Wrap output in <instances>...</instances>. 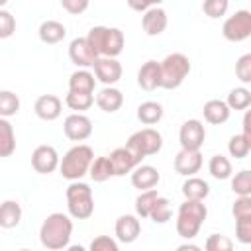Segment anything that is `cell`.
<instances>
[{
  "mask_svg": "<svg viewBox=\"0 0 251 251\" xmlns=\"http://www.w3.org/2000/svg\"><path fill=\"white\" fill-rule=\"evenodd\" d=\"M73 216L63 214V212H53L49 214L41 227H39V241L45 249L51 251H59V249H67L71 243V235H73Z\"/></svg>",
  "mask_w": 251,
  "mask_h": 251,
  "instance_id": "obj_1",
  "label": "cell"
},
{
  "mask_svg": "<svg viewBox=\"0 0 251 251\" xmlns=\"http://www.w3.org/2000/svg\"><path fill=\"white\" fill-rule=\"evenodd\" d=\"M208 216V208L204 200H190L184 198V202L178 206L176 214V233L182 239H194Z\"/></svg>",
  "mask_w": 251,
  "mask_h": 251,
  "instance_id": "obj_2",
  "label": "cell"
},
{
  "mask_svg": "<svg viewBox=\"0 0 251 251\" xmlns=\"http://www.w3.org/2000/svg\"><path fill=\"white\" fill-rule=\"evenodd\" d=\"M86 39L98 57H118L126 45L124 31L118 27H106V25L90 27Z\"/></svg>",
  "mask_w": 251,
  "mask_h": 251,
  "instance_id": "obj_3",
  "label": "cell"
},
{
  "mask_svg": "<svg viewBox=\"0 0 251 251\" xmlns=\"http://www.w3.org/2000/svg\"><path fill=\"white\" fill-rule=\"evenodd\" d=\"M92 161H94L92 147L90 145H84V143H78V145L71 147L63 155L61 165H59V173L67 180H80L90 171Z\"/></svg>",
  "mask_w": 251,
  "mask_h": 251,
  "instance_id": "obj_4",
  "label": "cell"
},
{
  "mask_svg": "<svg viewBox=\"0 0 251 251\" xmlns=\"http://www.w3.org/2000/svg\"><path fill=\"white\" fill-rule=\"evenodd\" d=\"M67 210L75 220H88L94 214V196L86 182L71 180L67 188Z\"/></svg>",
  "mask_w": 251,
  "mask_h": 251,
  "instance_id": "obj_5",
  "label": "cell"
},
{
  "mask_svg": "<svg viewBox=\"0 0 251 251\" xmlns=\"http://www.w3.org/2000/svg\"><path fill=\"white\" fill-rule=\"evenodd\" d=\"M190 75V61L184 53H171L161 61V88L175 90Z\"/></svg>",
  "mask_w": 251,
  "mask_h": 251,
  "instance_id": "obj_6",
  "label": "cell"
},
{
  "mask_svg": "<svg viewBox=\"0 0 251 251\" xmlns=\"http://www.w3.org/2000/svg\"><path fill=\"white\" fill-rule=\"evenodd\" d=\"M126 147L139 159V163L149 157V155H157L163 147V135L153 129V127H143L135 133L129 135V139L126 141Z\"/></svg>",
  "mask_w": 251,
  "mask_h": 251,
  "instance_id": "obj_7",
  "label": "cell"
},
{
  "mask_svg": "<svg viewBox=\"0 0 251 251\" xmlns=\"http://www.w3.org/2000/svg\"><path fill=\"white\" fill-rule=\"evenodd\" d=\"M222 35L233 43H239L251 37V12L237 10L235 14H231L222 25Z\"/></svg>",
  "mask_w": 251,
  "mask_h": 251,
  "instance_id": "obj_8",
  "label": "cell"
},
{
  "mask_svg": "<svg viewBox=\"0 0 251 251\" xmlns=\"http://www.w3.org/2000/svg\"><path fill=\"white\" fill-rule=\"evenodd\" d=\"M61 165L59 153L53 145H37L31 153V167L35 173L39 175H49L53 171H57Z\"/></svg>",
  "mask_w": 251,
  "mask_h": 251,
  "instance_id": "obj_9",
  "label": "cell"
},
{
  "mask_svg": "<svg viewBox=\"0 0 251 251\" xmlns=\"http://www.w3.org/2000/svg\"><path fill=\"white\" fill-rule=\"evenodd\" d=\"M63 131L71 141H84L92 135V122L88 116L75 112L65 118L63 122Z\"/></svg>",
  "mask_w": 251,
  "mask_h": 251,
  "instance_id": "obj_10",
  "label": "cell"
},
{
  "mask_svg": "<svg viewBox=\"0 0 251 251\" xmlns=\"http://www.w3.org/2000/svg\"><path fill=\"white\" fill-rule=\"evenodd\" d=\"M206 139V129L200 120H186L180 126L178 141L182 149H200Z\"/></svg>",
  "mask_w": 251,
  "mask_h": 251,
  "instance_id": "obj_11",
  "label": "cell"
},
{
  "mask_svg": "<svg viewBox=\"0 0 251 251\" xmlns=\"http://www.w3.org/2000/svg\"><path fill=\"white\" fill-rule=\"evenodd\" d=\"M69 59L78 67V69H88L94 67L98 55L92 51L90 43L86 37H75L69 45Z\"/></svg>",
  "mask_w": 251,
  "mask_h": 251,
  "instance_id": "obj_12",
  "label": "cell"
},
{
  "mask_svg": "<svg viewBox=\"0 0 251 251\" xmlns=\"http://www.w3.org/2000/svg\"><path fill=\"white\" fill-rule=\"evenodd\" d=\"M92 69L96 78L106 86H114L122 78V63L116 57H98Z\"/></svg>",
  "mask_w": 251,
  "mask_h": 251,
  "instance_id": "obj_13",
  "label": "cell"
},
{
  "mask_svg": "<svg viewBox=\"0 0 251 251\" xmlns=\"http://www.w3.org/2000/svg\"><path fill=\"white\" fill-rule=\"evenodd\" d=\"M202 153L200 149H182L175 157V171L182 176H192L202 169Z\"/></svg>",
  "mask_w": 251,
  "mask_h": 251,
  "instance_id": "obj_14",
  "label": "cell"
},
{
  "mask_svg": "<svg viewBox=\"0 0 251 251\" xmlns=\"http://www.w3.org/2000/svg\"><path fill=\"white\" fill-rule=\"evenodd\" d=\"M114 231H116V239L122 241V243H133L139 233H141V224H139V216L135 214H122L118 220H116V226H114Z\"/></svg>",
  "mask_w": 251,
  "mask_h": 251,
  "instance_id": "obj_15",
  "label": "cell"
},
{
  "mask_svg": "<svg viewBox=\"0 0 251 251\" xmlns=\"http://www.w3.org/2000/svg\"><path fill=\"white\" fill-rule=\"evenodd\" d=\"M167 24H169L167 12H165L161 6H151V8L145 10L143 16H141L143 31H145L147 35H151V37L161 35V33L167 29Z\"/></svg>",
  "mask_w": 251,
  "mask_h": 251,
  "instance_id": "obj_16",
  "label": "cell"
},
{
  "mask_svg": "<svg viewBox=\"0 0 251 251\" xmlns=\"http://www.w3.org/2000/svg\"><path fill=\"white\" fill-rule=\"evenodd\" d=\"M61 110H63V102L59 96L55 94H41L35 104H33V112L39 120L43 122H53L61 116Z\"/></svg>",
  "mask_w": 251,
  "mask_h": 251,
  "instance_id": "obj_17",
  "label": "cell"
},
{
  "mask_svg": "<svg viewBox=\"0 0 251 251\" xmlns=\"http://www.w3.org/2000/svg\"><path fill=\"white\" fill-rule=\"evenodd\" d=\"M108 157H110L112 167H114V176H124V175H127V173H131L137 165H141L139 159H137L126 145L114 149Z\"/></svg>",
  "mask_w": 251,
  "mask_h": 251,
  "instance_id": "obj_18",
  "label": "cell"
},
{
  "mask_svg": "<svg viewBox=\"0 0 251 251\" xmlns=\"http://www.w3.org/2000/svg\"><path fill=\"white\" fill-rule=\"evenodd\" d=\"M137 84L147 92L161 88V63L153 59L145 61L137 71Z\"/></svg>",
  "mask_w": 251,
  "mask_h": 251,
  "instance_id": "obj_19",
  "label": "cell"
},
{
  "mask_svg": "<svg viewBox=\"0 0 251 251\" xmlns=\"http://www.w3.org/2000/svg\"><path fill=\"white\" fill-rule=\"evenodd\" d=\"M159 180H161V175L153 165H137L131 171V184L139 190L155 188L159 184Z\"/></svg>",
  "mask_w": 251,
  "mask_h": 251,
  "instance_id": "obj_20",
  "label": "cell"
},
{
  "mask_svg": "<svg viewBox=\"0 0 251 251\" xmlns=\"http://www.w3.org/2000/svg\"><path fill=\"white\" fill-rule=\"evenodd\" d=\"M202 114H204V120L212 126H222L229 120V114H231V108L227 106L226 100H208L202 108Z\"/></svg>",
  "mask_w": 251,
  "mask_h": 251,
  "instance_id": "obj_21",
  "label": "cell"
},
{
  "mask_svg": "<svg viewBox=\"0 0 251 251\" xmlns=\"http://www.w3.org/2000/svg\"><path fill=\"white\" fill-rule=\"evenodd\" d=\"M124 104V94L122 90H118L116 86H104L98 94H96V106L102 110V112H108V114H114L122 108Z\"/></svg>",
  "mask_w": 251,
  "mask_h": 251,
  "instance_id": "obj_22",
  "label": "cell"
},
{
  "mask_svg": "<svg viewBox=\"0 0 251 251\" xmlns=\"http://www.w3.org/2000/svg\"><path fill=\"white\" fill-rule=\"evenodd\" d=\"M37 35H39V39H41L43 43L55 45V43H59V41L65 39L67 27H65L61 22H57V20H45V22L39 25Z\"/></svg>",
  "mask_w": 251,
  "mask_h": 251,
  "instance_id": "obj_23",
  "label": "cell"
},
{
  "mask_svg": "<svg viewBox=\"0 0 251 251\" xmlns=\"http://www.w3.org/2000/svg\"><path fill=\"white\" fill-rule=\"evenodd\" d=\"M22 222V206L16 200H4L0 206V226L12 229Z\"/></svg>",
  "mask_w": 251,
  "mask_h": 251,
  "instance_id": "obj_24",
  "label": "cell"
},
{
  "mask_svg": "<svg viewBox=\"0 0 251 251\" xmlns=\"http://www.w3.org/2000/svg\"><path fill=\"white\" fill-rule=\"evenodd\" d=\"M96 75H92L88 69H78L69 78V90L75 92H94L96 86Z\"/></svg>",
  "mask_w": 251,
  "mask_h": 251,
  "instance_id": "obj_25",
  "label": "cell"
},
{
  "mask_svg": "<svg viewBox=\"0 0 251 251\" xmlns=\"http://www.w3.org/2000/svg\"><path fill=\"white\" fill-rule=\"evenodd\" d=\"M182 194L184 198H190V200H204L210 194V184L204 178H198L194 175L186 176V180L182 182Z\"/></svg>",
  "mask_w": 251,
  "mask_h": 251,
  "instance_id": "obj_26",
  "label": "cell"
},
{
  "mask_svg": "<svg viewBox=\"0 0 251 251\" xmlns=\"http://www.w3.org/2000/svg\"><path fill=\"white\" fill-rule=\"evenodd\" d=\"M163 118V106L159 102H153V100H147V102H141L137 106V120L145 126H153L157 122H161Z\"/></svg>",
  "mask_w": 251,
  "mask_h": 251,
  "instance_id": "obj_27",
  "label": "cell"
},
{
  "mask_svg": "<svg viewBox=\"0 0 251 251\" xmlns=\"http://www.w3.org/2000/svg\"><path fill=\"white\" fill-rule=\"evenodd\" d=\"M16 151V133L8 118H0V157H10Z\"/></svg>",
  "mask_w": 251,
  "mask_h": 251,
  "instance_id": "obj_28",
  "label": "cell"
},
{
  "mask_svg": "<svg viewBox=\"0 0 251 251\" xmlns=\"http://www.w3.org/2000/svg\"><path fill=\"white\" fill-rule=\"evenodd\" d=\"M88 175H90V178L94 182H104L110 176H114V167H112L110 157H96L92 161V165H90Z\"/></svg>",
  "mask_w": 251,
  "mask_h": 251,
  "instance_id": "obj_29",
  "label": "cell"
},
{
  "mask_svg": "<svg viewBox=\"0 0 251 251\" xmlns=\"http://www.w3.org/2000/svg\"><path fill=\"white\" fill-rule=\"evenodd\" d=\"M65 104L71 110H75V112H84V110H88L94 104V96H92V92H75V90H69L67 96H65Z\"/></svg>",
  "mask_w": 251,
  "mask_h": 251,
  "instance_id": "obj_30",
  "label": "cell"
},
{
  "mask_svg": "<svg viewBox=\"0 0 251 251\" xmlns=\"http://www.w3.org/2000/svg\"><path fill=\"white\" fill-rule=\"evenodd\" d=\"M208 171H210V175H212L214 178H218V180H226V178H229L231 173H233L229 159L224 157V155H214V157L210 159V163H208Z\"/></svg>",
  "mask_w": 251,
  "mask_h": 251,
  "instance_id": "obj_31",
  "label": "cell"
},
{
  "mask_svg": "<svg viewBox=\"0 0 251 251\" xmlns=\"http://www.w3.org/2000/svg\"><path fill=\"white\" fill-rule=\"evenodd\" d=\"M157 198H159V192L155 188L139 190V196L135 198V214L139 218H149L151 208H153V204H155Z\"/></svg>",
  "mask_w": 251,
  "mask_h": 251,
  "instance_id": "obj_32",
  "label": "cell"
},
{
  "mask_svg": "<svg viewBox=\"0 0 251 251\" xmlns=\"http://www.w3.org/2000/svg\"><path fill=\"white\" fill-rule=\"evenodd\" d=\"M226 102L231 110H247V108H251V92L245 86L231 88Z\"/></svg>",
  "mask_w": 251,
  "mask_h": 251,
  "instance_id": "obj_33",
  "label": "cell"
},
{
  "mask_svg": "<svg viewBox=\"0 0 251 251\" xmlns=\"http://www.w3.org/2000/svg\"><path fill=\"white\" fill-rule=\"evenodd\" d=\"M20 112V98L12 90H2L0 92V116L10 118Z\"/></svg>",
  "mask_w": 251,
  "mask_h": 251,
  "instance_id": "obj_34",
  "label": "cell"
},
{
  "mask_svg": "<svg viewBox=\"0 0 251 251\" xmlns=\"http://www.w3.org/2000/svg\"><path fill=\"white\" fill-rule=\"evenodd\" d=\"M227 151L235 159H245L247 153L251 151V145H249V141H247V137L243 133H235L227 141Z\"/></svg>",
  "mask_w": 251,
  "mask_h": 251,
  "instance_id": "obj_35",
  "label": "cell"
},
{
  "mask_svg": "<svg viewBox=\"0 0 251 251\" xmlns=\"http://www.w3.org/2000/svg\"><path fill=\"white\" fill-rule=\"evenodd\" d=\"M171 202L165 198V196H159L157 200H155V204H153V208H151V214H149V218H151V222H155V224H167L169 220H171Z\"/></svg>",
  "mask_w": 251,
  "mask_h": 251,
  "instance_id": "obj_36",
  "label": "cell"
},
{
  "mask_svg": "<svg viewBox=\"0 0 251 251\" xmlns=\"http://www.w3.org/2000/svg\"><path fill=\"white\" fill-rule=\"evenodd\" d=\"M231 190L237 196H249L251 194V171H239L231 176Z\"/></svg>",
  "mask_w": 251,
  "mask_h": 251,
  "instance_id": "obj_37",
  "label": "cell"
},
{
  "mask_svg": "<svg viewBox=\"0 0 251 251\" xmlns=\"http://www.w3.org/2000/svg\"><path fill=\"white\" fill-rule=\"evenodd\" d=\"M227 8H229V0H204L202 2V10L208 18L212 20H218L222 16L227 14Z\"/></svg>",
  "mask_w": 251,
  "mask_h": 251,
  "instance_id": "obj_38",
  "label": "cell"
},
{
  "mask_svg": "<svg viewBox=\"0 0 251 251\" xmlns=\"http://www.w3.org/2000/svg\"><path fill=\"white\" fill-rule=\"evenodd\" d=\"M204 247H206V251H229V249H233V241L224 233H212V235H208Z\"/></svg>",
  "mask_w": 251,
  "mask_h": 251,
  "instance_id": "obj_39",
  "label": "cell"
},
{
  "mask_svg": "<svg viewBox=\"0 0 251 251\" xmlns=\"http://www.w3.org/2000/svg\"><path fill=\"white\" fill-rule=\"evenodd\" d=\"M231 214L237 220H251V194L249 196H237L233 206H231Z\"/></svg>",
  "mask_w": 251,
  "mask_h": 251,
  "instance_id": "obj_40",
  "label": "cell"
},
{
  "mask_svg": "<svg viewBox=\"0 0 251 251\" xmlns=\"http://www.w3.org/2000/svg\"><path fill=\"white\" fill-rule=\"evenodd\" d=\"M235 76L243 84H251V53H245L235 61Z\"/></svg>",
  "mask_w": 251,
  "mask_h": 251,
  "instance_id": "obj_41",
  "label": "cell"
},
{
  "mask_svg": "<svg viewBox=\"0 0 251 251\" xmlns=\"http://www.w3.org/2000/svg\"><path fill=\"white\" fill-rule=\"evenodd\" d=\"M14 31H16V20H14V16L6 8H0V39H8Z\"/></svg>",
  "mask_w": 251,
  "mask_h": 251,
  "instance_id": "obj_42",
  "label": "cell"
},
{
  "mask_svg": "<svg viewBox=\"0 0 251 251\" xmlns=\"http://www.w3.org/2000/svg\"><path fill=\"white\" fill-rule=\"evenodd\" d=\"M90 251H118V241L110 235H98L90 241Z\"/></svg>",
  "mask_w": 251,
  "mask_h": 251,
  "instance_id": "obj_43",
  "label": "cell"
},
{
  "mask_svg": "<svg viewBox=\"0 0 251 251\" xmlns=\"http://www.w3.org/2000/svg\"><path fill=\"white\" fill-rule=\"evenodd\" d=\"M235 239L243 245H251V220L235 222Z\"/></svg>",
  "mask_w": 251,
  "mask_h": 251,
  "instance_id": "obj_44",
  "label": "cell"
},
{
  "mask_svg": "<svg viewBox=\"0 0 251 251\" xmlns=\"http://www.w3.org/2000/svg\"><path fill=\"white\" fill-rule=\"evenodd\" d=\"M61 6H63V10H67L69 14L78 16V14H82V12L88 10L90 0H61Z\"/></svg>",
  "mask_w": 251,
  "mask_h": 251,
  "instance_id": "obj_45",
  "label": "cell"
},
{
  "mask_svg": "<svg viewBox=\"0 0 251 251\" xmlns=\"http://www.w3.org/2000/svg\"><path fill=\"white\" fill-rule=\"evenodd\" d=\"M127 6L133 10V12H145L151 8V2L149 0H126Z\"/></svg>",
  "mask_w": 251,
  "mask_h": 251,
  "instance_id": "obj_46",
  "label": "cell"
},
{
  "mask_svg": "<svg viewBox=\"0 0 251 251\" xmlns=\"http://www.w3.org/2000/svg\"><path fill=\"white\" fill-rule=\"evenodd\" d=\"M241 133L247 137V141L251 145V110H245V116H243V131Z\"/></svg>",
  "mask_w": 251,
  "mask_h": 251,
  "instance_id": "obj_47",
  "label": "cell"
},
{
  "mask_svg": "<svg viewBox=\"0 0 251 251\" xmlns=\"http://www.w3.org/2000/svg\"><path fill=\"white\" fill-rule=\"evenodd\" d=\"M176 249H178V251H186V249H190V251H198L200 247H198V245H194V243H182V245H178Z\"/></svg>",
  "mask_w": 251,
  "mask_h": 251,
  "instance_id": "obj_48",
  "label": "cell"
},
{
  "mask_svg": "<svg viewBox=\"0 0 251 251\" xmlns=\"http://www.w3.org/2000/svg\"><path fill=\"white\" fill-rule=\"evenodd\" d=\"M149 2H151V6H159L163 0H149Z\"/></svg>",
  "mask_w": 251,
  "mask_h": 251,
  "instance_id": "obj_49",
  "label": "cell"
},
{
  "mask_svg": "<svg viewBox=\"0 0 251 251\" xmlns=\"http://www.w3.org/2000/svg\"><path fill=\"white\" fill-rule=\"evenodd\" d=\"M8 2H10V0H0V8H4V6L8 4Z\"/></svg>",
  "mask_w": 251,
  "mask_h": 251,
  "instance_id": "obj_50",
  "label": "cell"
}]
</instances>
